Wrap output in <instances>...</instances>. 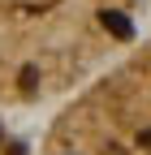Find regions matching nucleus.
Masks as SVG:
<instances>
[{
	"label": "nucleus",
	"instance_id": "nucleus-1",
	"mask_svg": "<svg viewBox=\"0 0 151 155\" xmlns=\"http://www.w3.org/2000/svg\"><path fill=\"white\" fill-rule=\"evenodd\" d=\"M104 26H108V35H117V39H129V35H134L129 17H125V13H117V9H108V13H104Z\"/></svg>",
	"mask_w": 151,
	"mask_h": 155
}]
</instances>
